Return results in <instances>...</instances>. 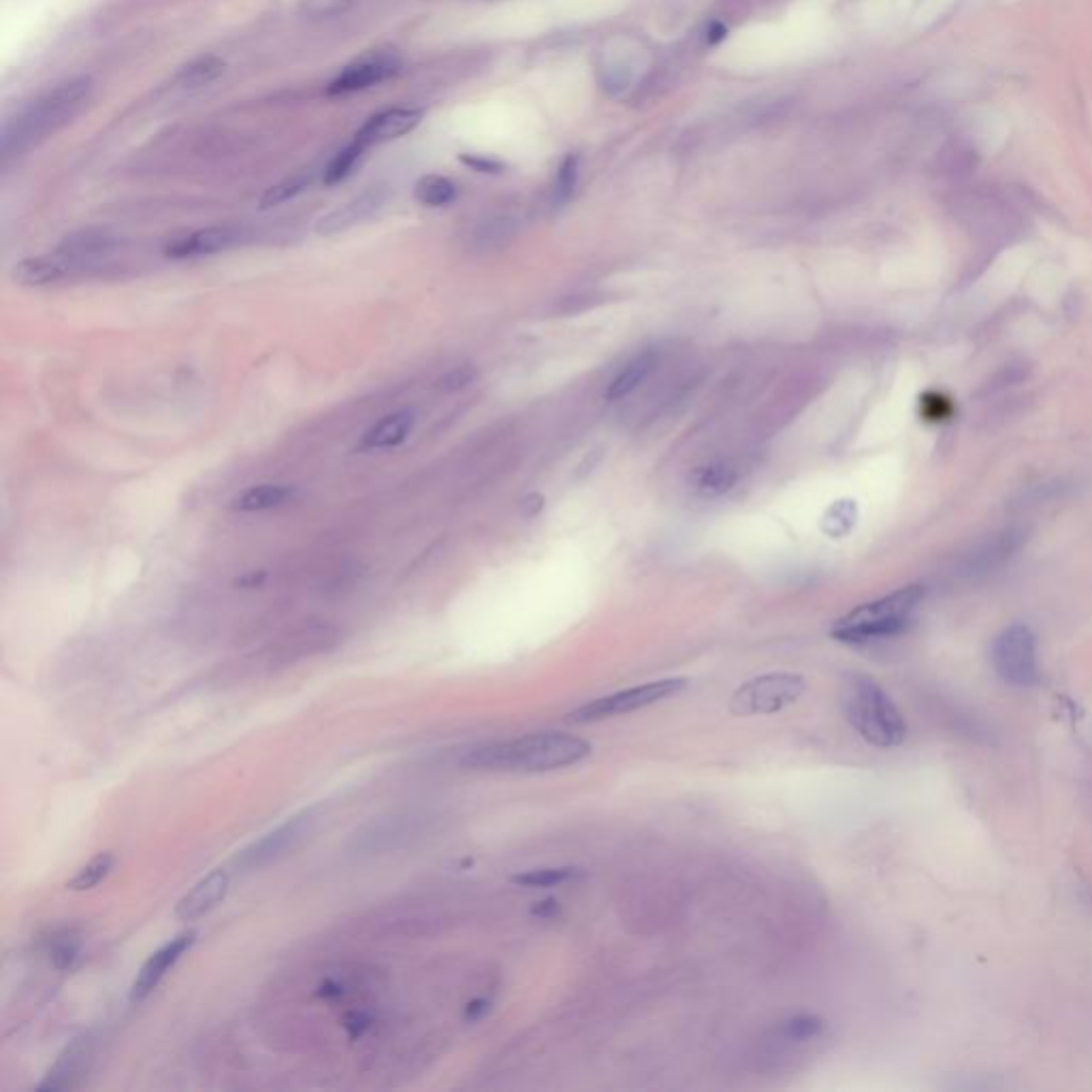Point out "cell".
I'll return each mask as SVG.
<instances>
[{
    "label": "cell",
    "instance_id": "6da1fadb",
    "mask_svg": "<svg viewBox=\"0 0 1092 1092\" xmlns=\"http://www.w3.org/2000/svg\"><path fill=\"white\" fill-rule=\"evenodd\" d=\"M591 745L566 733H540L521 739L478 747L463 758L476 770L498 772H549L583 762Z\"/></svg>",
    "mask_w": 1092,
    "mask_h": 1092
},
{
    "label": "cell",
    "instance_id": "7a4b0ae2",
    "mask_svg": "<svg viewBox=\"0 0 1092 1092\" xmlns=\"http://www.w3.org/2000/svg\"><path fill=\"white\" fill-rule=\"evenodd\" d=\"M840 702L847 721L873 747L892 749L904 743L907 721L892 698L873 679L865 675L849 677Z\"/></svg>",
    "mask_w": 1092,
    "mask_h": 1092
},
{
    "label": "cell",
    "instance_id": "3957f363",
    "mask_svg": "<svg viewBox=\"0 0 1092 1092\" xmlns=\"http://www.w3.org/2000/svg\"><path fill=\"white\" fill-rule=\"evenodd\" d=\"M92 92L90 78H75L49 90L32 107H28L16 123L5 129L3 135V158L22 152L32 141L41 139L49 131L67 125L69 119L84 107Z\"/></svg>",
    "mask_w": 1092,
    "mask_h": 1092
},
{
    "label": "cell",
    "instance_id": "277c9868",
    "mask_svg": "<svg viewBox=\"0 0 1092 1092\" xmlns=\"http://www.w3.org/2000/svg\"><path fill=\"white\" fill-rule=\"evenodd\" d=\"M922 599H924V587H920V585L902 587L886 597L862 604L852 613H847L843 619H838L832 626L830 634L836 640L849 642V645H862V642H871V640L890 638L909 626V621H912Z\"/></svg>",
    "mask_w": 1092,
    "mask_h": 1092
},
{
    "label": "cell",
    "instance_id": "5b68a950",
    "mask_svg": "<svg viewBox=\"0 0 1092 1092\" xmlns=\"http://www.w3.org/2000/svg\"><path fill=\"white\" fill-rule=\"evenodd\" d=\"M990 659L995 673L1007 685L1028 687L1040 679L1038 638L1028 626L1005 628L992 642Z\"/></svg>",
    "mask_w": 1092,
    "mask_h": 1092
},
{
    "label": "cell",
    "instance_id": "8992f818",
    "mask_svg": "<svg viewBox=\"0 0 1092 1092\" xmlns=\"http://www.w3.org/2000/svg\"><path fill=\"white\" fill-rule=\"evenodd\" d=\"M807 690V681L792 673H772L743 683L730 698L735 715H770L794 704Z\"/></svg>",
    "mask_w": 1092,
    "mask_h": 1092
},
{
    "label": "cell",
    "instance_id": "52a82bcc",
    "mask_svg": "<svg viewBox=\"0 0 1092 1092\" xmlns=\"http://www.w3.org/2000/svg\"><path fill=\"white\" fill-rule=\"evenodd\" d=\"M685 685H687L685 679H663V681H653V683L632 687L626 692H617V694L597 698V700L576 708L574 713L568 715V721L570 723H593V721L611 719L617 715H626V713H632V711H638V708H645V706H651L655 702L671 698V696L679 694L681 690H685Z\"/></svg>",
    "mask_w": 1092,
    "mask_h": 1092
},
{
    "label": "cell",
    "instance_id": "ba28073f",
    "mask_svg": "<svg viewBox=\"0 0 1092 1092\" xmlns=\"http://www.w3.org/2000/svg\"><path fill=\"white\" fill-rule=\"evenodd\" d=\"M312 824H314L312 811L290 817L288 822H284L282 826H278L276 830L267 832L265 836L255 840L250 847H246L244 852L237 856L235 867L241 871H255V869H263V867L276 862L284 854L292 852V849L308 836Z\"/></svg>",
    "mask_w": 1092,
    "mask_h": 1092
},
{
    "label": "cell",
    "instance_id": "9c48e42d",
    "mask_svg": "<svg viewBox=\"0 0 1092 1092\" xmlns=\"http://www.w3.org/2000/svg\"><path fill=\"white\" fill-rule=\"evenodd\" d=\"M399 58L393 51H370L344 67L340 75L327 86L329 96H344L374 88L399 73Z\"/></svg>",
    "mask_w": 1092,
    "mask_h": 1092
},
{
    "label": "cell",
    "instance_id": "30bf717a",
    "mask_svg": "<svg viewBox=\"0 0 1092 1092\" xmlns=\"http://www.w3.org/2000/svg\"><path fill=\"white\" fill-rule=\"evenodd\" d=\"M195 937L197 935L193 931L181 933V935L173 937L171 941H167L162 947H158L144 962V966L139 968V974H137V978H135V982L131 986V1001L133 1003H141L144 999H148L156 990V986L167 976V970L193 947Z\"/></svg>",
    "mask_w": 1092,
    "mask_h": 1092
},
{
    "label": "cell",
    "instance_id": "8fae6325",
    "mask_svg": "<svg viewBox=\"0 0 1092 1092\" xmlns=\"http://www.w3.org/2000/svg\"><path fill=\"white\" fill-rule=\"evenodd\" d=\"M241 239V233L231 226H208L177 237L167 244L165 255L169 259H199L228 250Z\"/></svg>",
    "mask_w": 1092,
    "mask_h": 1092
},
{
    "label": "cell",
    "instance_id": "7c38bea8",
    "mask_svg": "<svg viewBox=\"0 0 1092 1092\" xmlns=\"http://www.w3.org/2000/svg\"><path fill=\"white\" fill-rule=\"evenodd\" d=\"M420 117H422V111H418V109L397 107V109L380 111V113L372 115L368 123L358 129V133L354 135V141L361 148L368 150L370 146L399 139L420 125Z\"/></svg>",
    "mask_w": 1092,
    "mask_h": 1092
},
{
    "label": "cell",
    "instance_id": "4fadbf2b",
    "mask_svg": "<svg viewBox=\"0 0 1092 1092\" xmlns=\"http://www.w3.org/2000/svg\"><path fill=\"white\" fill-rule=\"evenodd\" d=\"M228 871L216 869L203 879H199L193 890H189L175 904V918L179 922H193L210 914L212 909L226 896L228 892Z\"/></svg>",
    "mask_w": 1092,
    "mask_h": 1092
},
{
    "label": "cell",
    "instance_id": "5bb4252c",
    "mask_svg": "<svg viewBox=\"0 0 1092 1092\" xmlns=\"http://www.w3.org/2000/svg\"><path fill=\"white\" fill-rule=\"evenodd\" d=\"M117 237L105 228H86L69 235L63 244L58 246V255H63L73 267H84L88 263L107 259L117 248Z\"/></svg>",
    "mask_w": 1092,
    "mask_h": 1092
},
{
    "label": "cell",
    "instance_id": "9a60e30c",
    "mask_svg": "<svg viewBox=\"0 0 1092 1092\" xmlns=\"http://www.w3.org/2000/svg\"><path fill=\"white\" fill-rule=\"evenodd\" d=\"M383 201H385V191L374 187L366 193L356 195L352 201L340 205L337 210L329 212L327 216H323L316 224V231H319V235H335V233L348 231V228L356 226L358 222L374 216L380 210Z\"/></svg>",
    "mask_w": 1092,
    "mask_h": 1092
},
{
    "label": "cell",
    "instance_id": "2e32d148",
    "mask_svg": "<svg viewBox=\"0 0 1092 1092\" xmlns=\"http://www.w3.org/2000/svg\"><path fill=\"white\" fill-rule=\"evenodd\" d=\"M414 412L412 410H395L380 420H376L372 428L361 436L358 451H387L403 444L408 436L414 430Z\"/></svg>",
    "mask_w": 1092,
    "mask_h": 1092
},
{
    "label": "cell",
    "instance_id": "e0dca14e",
    "mask_svg": "<svg viewBox=\"0 0 1092 1092\" xmlns=\"http://www.w3.org/2000/svg\"><path fill=\"white\" fill-rule=\"evenodd\" d=\"M739 480V472L730 461L713 459L706 463H700L690 474V489L694 496L702 500H717L725 494L735 489Z\"/></svg>",
    "mask_w": 1092,
    "mask_h": 1092
},
{
    "label": "cell",
    "instance_id": "ac0fdd59",
    "mask_svg": "<svg viewBox=\"0 0 1092 1092\" xmlns=\"http://www.w3.org/2000/svg\"><path fill=\"white\" fill-rule=\"evenodd\" d=\"M90 1054H92V1038L90 1035H82V1038L73 1040L65 1048V1052L58 1056V1061L53 1063V1067L45 1075V1079L39 1084V1090L71 1088L73 1079L84 1071L86 1061L90 1058Z\"/></svg>",
    "mask_w": 1092,
    "mask_h": 1092
},
{
    "label": "cell",
    "instance_id": "d6986e66",
    "mask_svg": "<svg viewBox=\"0 0 1092 1092\" xmlns=\"http://www.w3.org/2000/svg\"><path fill=\"white\" fill-rule=\"evenodd\" d=\"M75 267L63 257V255H43V257H30L20 261L14 271L12 280L20 286H47L58 280L67 278Z\"/></svg>",
    "mask_w": 1092,
    "mask_h": 1092
},
{
    "label": "cell",
    "instance_id": "ffe728a7",
    "mask_svg": "<svg viewBox=\"0 0 1092 1092\" xmlns=\"http://www.w3.org/2000/svg\"><path fill=\"white\" fill-rule=\"evenodd\" d=\"M292 500H294V489L288 487V484L267 482V484H255V487L246 489L244 494H239L233 500L231 508L237 512H263V510L280 508Z\"/></svg>",
    "mask_w": 1092,
    "mask_h": 1092
},
{
    "label": "cell",
    "instance_id": "44dd1931",
    "mask_svg": "<svg viewBox=\"0 0 1092 1092\" xmlns=\"http://www.w3.org/2000/svg\"><path fill=\"white\" fill-rule=\"evenodd\" d=\"M657 363V354L653 350H645L640 354H636L628 366L615 376V380L609 385V389H606V399L609 401H619L624 397H628L632 391H636L647 378L649 374L653 372Z\"/></svg>",
    "mask_w": 1092,
    "mask_h": 1092
},
{
    "label": "cell",
    "instance_id": "7402d4cb",
    "mask_svg": "<svg viewBox=\"0 0 1092 1092\" xmlns=\"http://www.w3.org/2000/svg\"><path fill=\"white\" fill-rule=\"evenodd\" d=\"M414 197L428 208H444L457 199V187L444 175H422L414 187Z\"/></svg>",
    "mask_w": 1092,
    "mask_h": 1092
},
{
    "label": "cell",
    "instance_id": "603a6c76",
    "mask_svg": "<svg viewBox=\"0 0 1092 1092\" xmlns=\"http://www.w3.org/2000/svg\"><path fill=\"white\" fill-rule=\"evenodd\" d=\"M47 954L58 970H71L82 956V937L75 931H58L47 941Z\"/></svg>",
    "mask_w": 1092,
    "mask_h": 1092
},
{
    "label": "cell",
    "instance_id": "cb8c5ba5",
    "mask_svg": "<svg viewBox=\"0 0 1092 1092\" xmlns=\"http://www.w3.org/2000/svg\"><path fill=\"white\" fill-rule=\"evenodd\" d=\"M224 71V63L216 56H203L195 63L187 65L175 78V84L184 90H195L212 84Z\"/></svg>",
    "mask_w": 1092,
    "mask_h": 1092
},
{
    "label": "cell",
    "instance_id": "d4e9b609",
    "mask_svg": "<svg viewBox=\"0 0 1092 1092\" xmlns=\"http://www.w3.org/2000/svg\"><path fill=\"white\" fill-rule=\"evenodd\" d=\"M581 877V869L560 867V869H533L512 877V883L523 888H555Z\"/></svg>",
    "mask_w": 1092,
    "mask_h": 1092
},
{
    "label": "cell",
    "instance_id": "484cf974",
    "mask_svg": "<svg viewBox=\"0 0 1092 1092\" xmlns=\"http://www.w3.org/2000/svg\"><path fill=\"white\" fill-rule=\"evenodd\" d=\"M312 179H314L312 173L303 171V173H297V175L280 181V184L267 189V193L261 197V208L267 210V208H276V205H282V203L294 199L297 195H301L312 184Z\"/></svg>",
    "mask_w": 1092,
    "mask_h": 1092
},
{
    "label": "cell",
    "instance_id": "4316f807",
    "mask_svg": "<svg viewBox=\"0 0 1092 1092\" xmlns=\"http://www.w3.org/2000/svg\"><path fill=\"white\" fill-rule=\"evenodd\" d=\"M113 869V856L111 854H99L94 856L90 862H86L75 875L73 879L67 883L69 890H75V892H84V890H92L96 888L107 875L109 871Z\"/></svg>",
    "mask_w": 1092,
    "mask_h": 1092
},
{
    "label": "cell",
    "instance_id": "83f0119b",
    "mask_svg": "<svg viewBox=\"0 0 1092 1092\" xmlns=\"http://www.w3.org/2000/svg\"><path fill=\"white\" fill-rule=\"evenodd\" d=\"M363 152H366V148H361L356 141H352L342 152H337L325 169V184L333 187V184H340L342 179H346L352 173L358 158L363 156Z\"/></svg>",
    "mask_w": 1092,
    "mask_h": 1092
},
{
    "label": "cell",
    "instance_id": "f1b7e54d",
    "mask_svg": "<svg viewBox=\"0 0 1092 1092\" xmlns=\"http://www.w3.org/2000/svg\"><path fill=\"white\" fill-rule=\"evenodd\" d=\"M856 519L854 502H836L824 517V531L830 536H840L849 529Z\"/></svg>",
    "mask_w": 1092,
    "mask_h": 1092
},
{
    "label": "cell",
    "instance_id": "f546056e",
    "mask_svg": "<svg viewBox=\"0 0 1092 1092\" xmlns=\"http://www.w3.org/2000/svg\"><path fill=\"white\" fill-rule=\"evenodd\" d=\"M352 0H299V12L310 20H323L344 14Z\"/></svg>",
    "mask_w": 1092,
    "mask_h": 1092
},
{
    "label": "cell",
    "instance_id": "4dcf8cb0",
    "mask_svg": "<svg viewBox=\"0 0 1092 1092\" xmlns=\"http://www.w3.org/2000/svg\"><path fill=\"white\" fill-rule=\"evenodd\" d=\"M574 187H576V158L574 156H568L562 167H560V173H558V181H555V199L560 203L568 201L574 193Z\"/></svg>",
    "mask_w": 1092,
    "mask_h": 1092
},
{
    "label": "cell",
    "instance_id": "1f68e13d",
    "mask_svg": "<svg viewBox=\"0 0 1092 1092\" xmlns=\"http://www.w3.org/2000/svg\"><path fill=\"white\" fill-rule=\"evenodd\" d=\"M822 1030V1022L815 1015H799L785 1026V1033L790 1040H809Z\"/></svg>",
    "mask_w": 1092,
    "mask_h": 1092
},
{
    "label": "cell",
    "instance_id": "d6a6232c",
    "mask_svg": "<svg viewBox=\"0 0 1092 1092\" xmlns=\"http://www.w3.org/2000/svg\"><path fill=\"white\" fill-rule=\"evenodd\" d=\"M474 376L476 374H474L472 368H455L440 380V387L444 391H459V389L467 387L474 380Z\"/></svg>",
    "mask_w": 1092,
    "mask_h": 1092
},
{
    "label": "cell",
    "instance_id": "836d02e7",
    "mask_svg": "<svg viewBox=\"0 0 1092 1092\" xmlns=\"http://www.w3.org/2000/svg\"><path fill=\"white\" fill-rule=\"evenodd\" d=\"M463 162H465V165H469V167H474L476 171H484V173H487V171H489V173H496V171L500 169V165H498V162H494V160H487V158H474V156H465V158H463Z\"/></svg>",
    "mask_w": 1092,
    "mask_h": 1092
},
{
    "label": "cell",
    "instance_id": "e575fe53",
    "mask_svg": "<svg viewBox=\"0 0 1092 1092\" xmlns=\"http://www.w3.org/2000/svg\"><path fill=\"white\" fill-rule=\"evenodd\" d=\"M487 1011H489V1001H487V999H478V1001H472V1003L467 1005L465 1015H467V1020H478V1018H482V1015L487 1013Z\"/></svg>",
    "mask_w": 1092,
    "mask_h": 1092
},
{
    "label": "cell",
    "instance_id": "d590c367",
    "mask_svg": "<svg viewBox=\"0 0 1092 1092\" xmlns=\"http://www.w3.org/2000/svg\"><path fill=\"white\" fill-rule=\"evenodd\" d=\"M558 912H560L558 900H544V902H540L538 907H533V914L540 916V918H551V916H555Z\"/></svg>",
    "mask_w": 1092,
    "mask_h": 1092
},
{
    "label": "cell",
    "instance_id": "8d00e7d4",
    "mask_svg": "<svg viewBox=\"0 0 1092 1092\" xmlns=\"http://www.w3.org/2000/svg\"><path fill=\"white\" fill-rule=\"evenodd\" d=\"M263 578H265V572H259V574H257V572H253V574H248V576H244V578H237V585H241V587H248V585H259V583H261Z\"/></svg>",
    "mask_w": 1092,
    "mask_h": 1092
}]
</instances>
